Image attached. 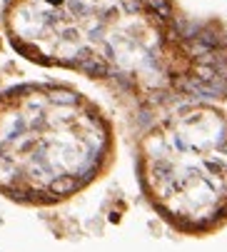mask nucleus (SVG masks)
I'll return each instance as SVG.
<instances>
[{
	"label": "nucleus",
	"instance_id": "obj_1",
	"mask_svg": "<svg viewBox=\"0 0 227 252\" xmlns=\"http://www.w3.org/2000/svg\"><path fill=\"white\" fill-rule=\"evenodd\" d=\"M5 30L18 53L110 85L155 115L227 95V35L175 0H13Z\"/></svg>",
	"mask_w": 227,
	"mask_h": 252
},
{
	"label": "nucleus",
	"instance_id": "obj_2",
	"mask_svg": "<svg viewBox=\"0 0 227 252\" xmlns=\"http://www.w3.org/2000/svg\"><path fill=\"white\" fill-rule=\"evenodd\" d=\"M102 107L60 83H25L0 95V192L32 205L85 190L112 160Z\"/></svg>",
	"mask_w": 227,
	"mask_h": 252
},
{
	"label": "nucleus",
	"instance_id": "obj_3",
	"mask_svg": "<svg viewBox=\"0 0 227 252\" xmlns=\"http://www.w3.org/2000/svg\"><path fill=\"white\" fill-rule=\"evenodd\" d=\"M147 202L175 230L207 235L227 222V113L190 100L150 115L137 140Z\"/></svg>",
	"mask_w": 227,
	"mask_h": 252
}]
</instances>
